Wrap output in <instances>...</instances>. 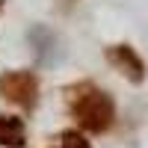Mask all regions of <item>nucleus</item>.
Returning <instances> with one entry per match:
<instances>
[{
    "label": "nucleus",
    "instance_id": "1",
    "mask_svg": "<svg viewBox=\"0 0 148 148\" xmlns=\"http://www.w3.org/2000/svg\"><path fill=\"white\" fill-rule=\"evenodd\" d=\"M65 104L77 127L86 133H107L116 121V104L101 86L95 83H74L65 92Z\"/></svg>",
    "mask_w": 148,
    "mask_h": 148
},
{
    "label": "nucleus",
    "instance_id": "2",
    "mask_svg": "<svg viewBox=\"0 0 148 148\" xmlns=\"http://www.w3.org/2000/svg\"><path fill=\"white\" fill-rule=\"evenodd\" d=\"M0 98L9 101L18 110H30L39 104V77L27 68L18 71H3L0 74Z\"/></svg>",
    "mask_w": 148,
    "mask_h": 148
},
{
    "label": "nucleus",
    "instance_id": "3",
    "mask_svg": "<svg viewBox=\"0 0 148 148\" xmlns=\"http://www.w3.org/2000/svg\"><path fill=\"white\" fill-rule=\"evenodd\" d=\"M104 56H107V62L116 71H121L130 83H142L145 80V62L130 45H110L104 51Z\"/></svg>",
    "mask_w": 148,
    "mask_h": 148
},
{
    "label": "nucleus",
    "instance_id": "4",
    "mask_svg": "<svg viewBox=\"0 0 148 148\" xmlns=\"http://www.w3.org/2000/svg\"><path fill=\"white\" fill-rule=\"evenodd\" d=\"M27 45L33 47V56L39 65H53L59 59V39L47 24H33L27 30Z\"/></svg>",
    "mask_w": 148,
    "mask_h": 148
},
{
    "label": "nucleus",
    "instance_id": "5",
    "mask_svg": "<svg viewBox=\"0 0 148 148\" xmlns=\"http://www.w3.org/2000/svg\"><path fill=\"white\" fill-rule=\"evenodd\" d=\"M27 145V127L24 119L0 113V148H24Z\"/></svg>",
    "mask_w": 148,
    "mask_h": 148
},
{
    "label": "nucleus",
    "instance_id": "6",
    "mask_svg": "<svg viewBox=\"0 0 148 148\" xmlns=\"http://www.w3.org/2000/svg\"><path fill=\"white\" fill-rule=\"evenodd\" d=\"M47 148H92V142L83 136V130H62Z\"/></svg>",
    "mask_w": 148,
    "mask_h": 148
},
{
    "label": "nucleus",
    "instance_id": "7",
    "mask_svg": "<svg viewBox=\"0 0 148 148\" xmlns=\"http://www.w3.org/2000/svg\"><path fill=\"white\" fill-rule=\"evenodd\" d=\"M0 12H3V0H0Z\"/></svg>",
    "mask_w": 148,
    "mask_h": 148
}]
</instances>
